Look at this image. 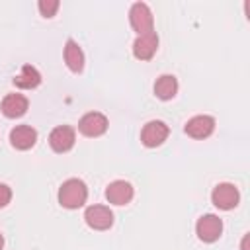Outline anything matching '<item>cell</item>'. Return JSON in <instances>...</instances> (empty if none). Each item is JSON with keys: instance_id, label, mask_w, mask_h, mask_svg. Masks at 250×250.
Segmentation results:
<instances>
[{"instance_id": "cell-1", "label": "cell", "mask_w": 250, "mask_h": 250, "mask_svg": "<svg viewBox=\"0 0 250 250\" xmlns=\"http://www.w3.org/2000/svg\"><path fill=\"white\" fill-rule=\"evenodd\" d=\"M88 199V188L78 178H68L59 188V203L64 209H78Z\"/></svg>"}, {"instance_id": "cell-2", "label": "cell", "mask_w": 250, "mask_h": 250, "mask_svg": "<svg viewBox=\"0 0 250 250\" xmlns=\"http://www.w3.org/2000/svg\"><path fill=\"white\" fill-rule=\"evenodd\" d=\"M211 201L215 207L223 209V211H230L238 205L240 201V191L234 184H229V182H223V184H217L213 188V193H211Z\"/></svg>"}, {"instance_id": "cell-3", "label": "cell", "mask_w": 250, "mask_h": 250, "mask_svg": "<svg viewBox=\"0 0 250 250\" xmlns=\"http://www.w3.org/2000/svg\"><path fill=\"white\" fill-rule=\"evenodd\" d=\"M195 232H197V238L201 242H215L219 240V236L223 234V221L213 215V213H207L203 217L197 219V225H195Z\"/></svg>"}, {"instance_id": "cell-4", "label": "cell", "mask_w": 250, "mask_h": 250, "mask_svg": "<svg viewBox=\"0 0 250 250\" xmlns=\"http://www.w3.org/2000/svg\"><path fill=\"white\" fill-rule=\"evenodd\" d=\"M129 21H131V27L139 35L152 31V25H154L152 12H150V8L145 2H135L131 6V10H129Z\"/></svg>"}, {"instance_id": "cell-5", "label": "cell", "mask_w": 250, "mask_h": 250, "mask_svg": "<svg viewBox=\"0 0 250 250\" xmlns=\"http://www.w3.org/2000/svg\"><path fill=\"white\" fill-rule=\"evenodd\" d=\"M168 135H170L168 125L164 121H160V119H152V121H148L143 127V131H141V143L145 146H148V148H154V146H160L168 139Z\"/></svg>"}, {"instance_id": "cell-6", "label": "cell", "mask_w": 250, "mask_h": 250, "mask_svg": "<svg viewBox=\"0 0 250 250\" xmlns=\"http://www.w3.org/2000/svg\"><path fill=\"white\" fill-rule=\"evenodd\" d=\"M84 221L94 230H107L113 225V213L105 205H90L84 211Z\"/></svg>"}, {"instance_id": "cell-7", "label": "cell", "mask_w": 250, "mask_h": 250, "mask_svg": "<svg viewBox=\"0 0 250 250\" xmlns=\"http://www.w3.org/2000/svg\"><path fill=\"white\" fill-rule=\"evenodd\" d=\"M107 117L100 111H90L86 115L80 117L78 121V131L84 135V137H100L107 131Z\"/></svg>"}, {"instance_id": "cell-8", "label": "cell", "mask_w": 250, "mask_h": 250, "mask_svg": "<svg viewBox=\"0 0 250 250\" xmlns=\"http://www.w3.org/2000/svg\"><path fill=\"white\" fill-rule=\"evenodd\" d=\"M74 141H76V131L74 127L70 125H59L51 131L49 135V145L55 152H68L72 146H74Z\"/></svg>"}, {"instance_id": "cell-9", "label": "cell", "mask_w": 250, "mask_h": 250, "mask_svg": "<svg viewBox=\"0 0 250 250\" xmlns=\"http://www.w3.org/2000/svg\"><path fill=\"white\" fill-rule=\"evenodd\" d=\"M156 51H158V35L154 29L139 35L133 43V55L139 61H150L156 55Z\"/></svg>"}, {"instance_id": "cell-10", "label": "cell", "mask_w": 250, "mask_h": 250, "mask_svg": "<svg viewBox=\"0 0 250 250\" xmlns=\"http://www.w3.org/2000/svg\"><path fill=\"white\" fill-rule=\"evenodd\" d=\"M184 131L191 139H207L215 131V119L211 115H195L186 123Z\"/></svg>"}, {"instance_id": "cell-11", "label": "cell", "mask_w": 250, "mask_h": 250, "mask_svg": "<svg viewBox=\"0 0 250 250\" xmlns=\"http://www.w3.org/2000/svg\"><path fill=\"white\" fill-rule=\"evenodd\" d=\"M133 186L125 180H115L105 188V199L113 205H127L133 199Z\"/></svg>"}, {"instance_id": "cell-12", "label": "cell", "mask_w": 250, "mask_h": 250, "mask_svg": "<svg viewBox=\"0 0 250 250\" xmlns=\"http://www.w3.org/2000/svg\"><path fill=\"white\" fill-rule=\"evenodd\" d=\"M10 143L18 150H29L37 143V131L31 125H16L10 131Z\"/></svg>"}, {"instance_id": "cell-13", "label": "cell", "mask_w": 250, "mask_h": 250, "mask_svg": "<svg viewBox=\"0 0 250 250\" xmlns=\"http://www.w3.org/2000/svg\"><path fill=\"white\" fill-rule=\"evenodd\" d=\"M2 113L8 117V119H16V117H21L27 107H29V100L23 96V94H6L2 104Z\"/></svg>"}, {"instance_id": "cell-14", "label": "cell", "mask_w": 250, "mask_h": 250, "mask_svg": "<svg viewBox=\"0 0 250 250\" xmlns=\"http://www.w3.org/2000/svg\"><path fill=\"white\" fill-rule=\"evenodd\" d=\"M64 62L76 74L82 72V68H84V53L74 39H68L64 45Z\"/></svg>"}, {"instance_id": "cell-15", "label": "cell", "mask_w": 250, "mask_h": 250, "mask_svg": "<svg viewBox=\"0 0 250 250\" xmlns=\"http://www.w3.org/2000/svg\"><path fill=\"white\" fill-rule=\"evenodd\" d=\"M41 84V74L35 66L31 64H23L20 74L14 78V86L16 88H21V90H33Z\"/></svg>"}, {"instance_id": "cell-16", "label": "cell", "mask_w": 250, "mask_h": 250, "mask_svg": "<svg viewBox=\"0 0 250 250\" xmlns=\"http://www.w3.org/2000/svg\"><path fill=\"white\" fill-rule=\"evenodd\" d=\"M154 94L160 100H172L178 94V80L174 74H162L154 82Z\"/></svg>"}, {"instance_id": "cell-17", "label": "cell", "mask_w": 250, "mask_h": 250, "mask_svg": "<svg viewBox=\"0 0 250 250\" xmlns=\"http://www.w3.org/2000/svg\"><path fill=\"white\" fill-rule=\"evenodd\" d=\"M59 6H61L59 0H39V4H37L41 16H45V18H53V16L57 14Z\"/></svg>"}, {"instance_id": "cell-18", "label": "cell", "mask_w": 250, "mask_h": 250, "mask_svg": "<svg viewBox=\"0 0 250 250\" xmlns=\"http://www.w3.org/2000/svg\"><path fill=\"white\" fill-rule=\"evenodd\" d=\"M12 199V189L6 186V184H0V209L6 207Z\"/></svg>"}, {"instance_id": "cell-19", "label": "cell", "mask_w": 250, "mask_h": 250, "mask_svg": "<svg viewBox=\"0 0 250 250\" xmlns=\"http://www.w3.org/2000/svg\"><path fill=\"white\" fill-rule=\"evenodd\" d=\"M246 242H248V236H244V240H242V250H246Z\"/></svg>"}, {"instance_id": "cell-20", "label": "cell", "mask_w": 250, "mask_h": 250, "mask_svg": "<svg viewBox=\"0 0 250 250\" xmlns=\"http://www.w3.org/2000/svg\"><path fill=\"white\" fill-rule=\"evenodd\" d=\"M2 248H4V236L0 234V250H2Z\"/></svg>"}]
</instances>
